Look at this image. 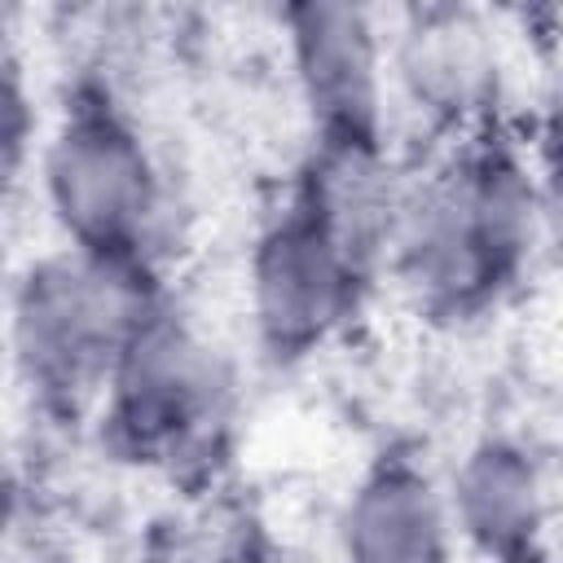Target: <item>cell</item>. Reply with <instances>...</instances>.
I'll use <instances>...</instances> for the list:
<instances>
[{"label":"cell","mask_w":563,"mask_h":563,"mask_svg":"<svg viewBox=\"0 0 563 563\" xmlns=\"http://www.w3.org/2000/svg\"><path fill=\"white\" fill-rule=\"evenodd\" d=\"M537 246L532 150L488 123L405 180L387 268L427 312L475 317L519 282Z\"/></svg>","instance_id":"cell-1"},{"label":"cell","mask_w":563,"mask_h":563,"mask_svg":"<svg viewBox=\"0 0 563 563\" xmlns=\"http://www.w3.org/2000/svg\"><path fill=\"white\" fill-rule=\"evenodd\" d=\"M163 299L158 264L101 260L75 246L26 260L9 295V347L31 405L53 418L92 409L123 343Z\"/></svg>","instance_id":"cell-2"},{"label":"cell","mask_w":563,"mask_h":563,"mask_svg":"<svg viewBox=\"0 0 563 563\" xmlns=\"http://www.w3.org/2000/svg\"><path fill=\"white\" fill-rule=\"evenodd\" d=\"M40 198L62 246L154 264L167 180L136 114L110 79L79 75L40 141Z\"/></svg>","instance_id":"cell-3"},{"label":"cell","mask_w":563,"mask_h":563,"mask_svg":"<svg viewBox=\"0 0 563 563\" xmlns=\"http://www.w3.org/2000/svg\"><path fill=\"white\" fill-rule=\"evenodd\" d=\"M224 365L189 312L163 299L123 343L97 400L106 444L136 466H176L211 444Z\"/></svg>","instance_id":"cell-4"},{"label":"cell","mask_w":563,"mask_h":563,"mask_svg":"<svg viewBox=\"0 0 563 563\" xmlns=\"http://www.w3.org/2000/svg\"><path fill=\"white\" fill-rule=\"evenodd\" d=\"M369 273L299 198L255 229L246 251V312L255 347L273 365H299L325 352L369 290Z\"/></svg>","instance_id":"cell-5"},{"label":"cell","mask_w":563,"mask_h":563,"mask_svg":"<svg viewBox=\"0 0 563 563\" xmlns=\"http://www.w3.org/2000/svg\"><path fill=\"white\" fill-rule=\"evenodd\" d=\"M312 141H387V31L374 9L299 0L277 13Z\"/></svg>","instance_id":"cell-6"},{"label":"cell","mask_w":563,"mask_h":563,"mask_svg":"<svg viewBox=\"0 0 563 563\" xmlns=\"http://www.w3.org/2000/svg\"><path fill=\"white\" fill-rule=\"evenodd\" d=\"M391 92L427 123L471 136L493 123L501 88L497 31L466 4H413L387 26Z\"/></svg>","instance_id":"cell-7"},{"label":"cell","mask_w":563,"mask_h":563,"mask_svg":"<svg viewBox=\"0 0 563 563\" xmlns=\"http://www.w3.org/2000/svg\"><path fill=\"white\" fill-rule=\"evenodd\" d=\"M339 563H453L444 479L409 449H383L339 510Z\"/></svg>","instance_id":"cell-8"},{"label":"cell","mask_w":563,"mask_h":563,"mask_svg":"<svg viewBox=\"0 0 563 563\" xmlns=\"http://www.w3.org/2000/svg\"><path fill=\"white\" fill-rule=\"evenodd\" d=\"M457 541L484 563H550V493L510 435H479L444 479Z\"/></svg>","instance_id":"cell-9"},{"label":"cell","mask_w":563,"mask_h":563,"mask_svg":"<svg viewBox=\"0 0 563 563\" xmlns=\"http://www.w3.org/2000/svg\"><path fill=\"white\" fill-rule=\"evenodd\" d=\"M0 141H4V172L18 180L22 163L35 154V110L22 84V62L9 48L4 53V110H0Z\"/></svg>","instance_id":"cell-10"},{"label":"cell","mask_w":563,"mask_h":563,"mask_svg":"<svg viewBox=\"0 0 563 563\" xmlns=\"http://www.w3.org/2000/svg\"><path fill=\"white\" fill-rule=\"evenodd\" d=\"M537 150L563 154V53L545 66L537 92Z\"/></svg>","instance_id":"cell-11"},{"label":"cell","mask_w":563,"mask_h":563,"mask_svg":"<svg viewBox=\"0 0 563 563\" xmlns=\"http://www.w3.org/2000/svg\"><path fill=\"white\" fill-rule=\"evenodd\" d=\"M163 563H172V559H163Z\"/></svg>","instance_id":"cell-12"}]
</instances>
